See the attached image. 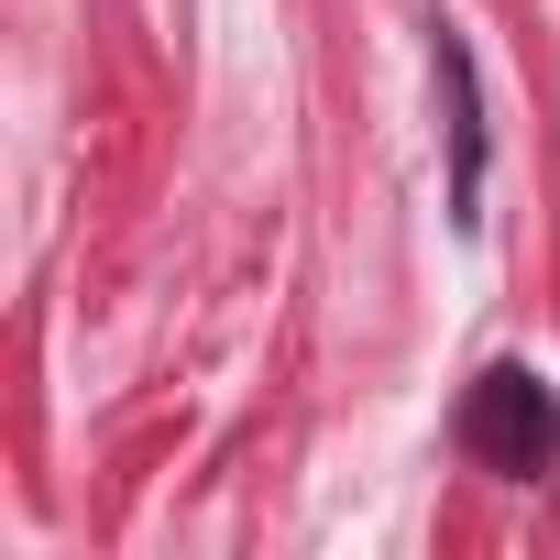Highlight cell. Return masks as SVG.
Listing matches in <instances>:
<instances>
[{
	"mask_svg": "<svg viewBox=\"0 0 560 560\" xmlns=\"http://www.w3.org/2000/svg\"><path fill=\"white\" fill-rule=\"evenodd\" d=\"M462 440H472L494 472H538V462L560 451V407H549V385H538L527 363H494V374L472 385V418H462Z\"/></svg>",
	"mask_w": 560,
	"mask_h": 560,
	"instance_id": "obj_1",
	"label": "cell"
}]
</instances>
